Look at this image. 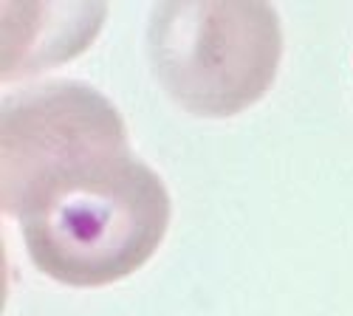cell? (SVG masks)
Instances as JSON below:
<instances>
[{"instance_id":"cell-1","label":"cell","mask_w":353,"mask_h":316,"mask_svg":"<svg viewBox=\"0 0 353 316\" xmlns=\"http://www.w3.org/2000/svg\"><path fill=\"white\" fill-rule=\"evenodd\" d=\"M0 200L23 223L34 266L65 285L141 268L170 226V192L128 141L119 107L79 79L6 94Z\"/></svg>"},{"instance_id":"cell-2","label":"cell","mask_w":353,"mask_h":316,"mask_svg":"<svg viewBox=\"0 0 353 316\" xmlns=\"http://www.w3.org/2000/svg\"><path fill=\"white\" fill-rule=\"evenodd\" d=\"M164 91L198 116H232L274 82L283 25L263 0H164L147 25Z\"/></svg>"}]
</instances>
